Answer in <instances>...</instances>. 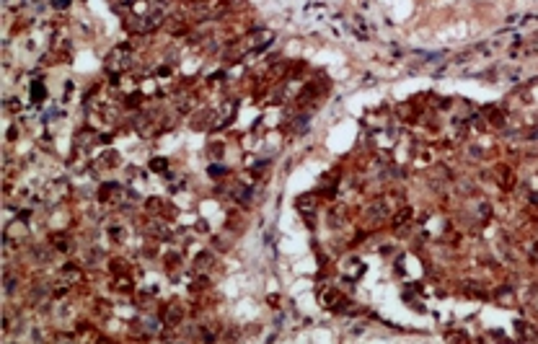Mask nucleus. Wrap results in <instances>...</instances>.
Wrapping results in <instances>:
<instances>
[{"mask_svg":"<svg viewBox=\"0 0 538 344\" xmlns=\"http://www.w3.org/2000/svg\"><path fill=\"white\" fill-rule=\"evenodd\" d=\"M163 166H166L163 160H153V168H155V171H163Z\"/></svg>","mask_w":538,"mask_h":344,"instance_id":"6","label":"nucleus"},{"mask_svg":"<svg viewBox=\"0 0 538 344\" xmlns=\"http://www.w3.org/2000/svg\"><path fill=\"white\" fill-rule=\"evenodd\" d=\"M44 96H47L44 86H42V83H34V101H39V98H44Z\"/></svg>","mask_w":538,"mask_h":344,"instance_id":"4","label":"nucleus"},{"mask_svg":"<svg viewBox=\"0 0 538 344\" xmlns=\"http://www.w3.org/2000/svg\"><path fill=\"white\" fill-rule=\"evenodd\" d=\"M67 3H70V0H52V5H54V8H65Z\"/></svg>","mask_w":538,"mask_h":344,"instance_id":"5","label":"nucleus"},{"mask_svg":"<svg viewBox=\"0 0 538 344\" xmlns=\"http://www.w3.org/2000/svg\"><path fill=\"white\" fill-rule=\"evenodd\" d=\"M127 62H130V54L124 52V47H117L106 57V65L111 67V70H122V67H127Z\"/></svg>","mask_w":538,"mask_h":344,"instance_id":"2","label":"nucleus"},{"mask_svg":"<svg viewBox=\"0 0 538 344\" xmlns=\"http://www.w3.org/2000/svg\"><path fill=\"white\" fill-rule=\"evenodd\" d=\"M305 16H308V18H326V16H329V8L321 5V3H311V5H305Z\"/></svg>","mask_w":538,"mask_h":344,"instance_id":"3","label":"nucleus"},{"mask_svg":"<svg viewBox=\"0 0 538 344\" xmlns=\"http://www.w3.org/2000/svg\"><path fill=\"white\" fill-rule=\"evenodd\" d=\"M272 39H274L272 31H256V34H251V37H246V47L248 49H264Z\"/></svg>","mask_w":538,"mask_h":344,"instance_id":"1","label":"nucleus"}]
</instances>
